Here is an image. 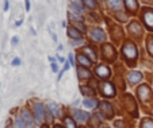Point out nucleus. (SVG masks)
<instances>
[{
	"instance_id": "obj_24",
	"label": "nucleus",
	"mask_w": 153,
	"mask_h": 128,
	"mask_svg": "<svg viewBox=\"0 0 153 128\" xmlns=\"http://www.w3.org/2000/svg\"><path fill=\"white\" fill-rule=\"evenodd\" d=\"M15 125H16V128H27L26 123L23 121V119L20 117V119H16V121H15Z\"/></svg>"
},
{
	"instance_id": "obj_3",
	"label": "nucleus",
	"mask_w": 153,
	"mask_h": 128,
	"mask_svg": "<svg viewBox=\"0 0 153 128\" xmlns=\"http://www.w3.org/2000/svg\"><path fill=\"white\" fill-rule=\"evenodd\" d=\"M138 96H140V99H141L142 101H146V100H149V97H150V89H149V86H148V85L140 86Z\"/></svg>"
},
{
	"instance_id": "obj_29",
	"label": "nucleus",
	"mask_w": 153,
	"mask_h": 128,
	"mask_svg": "<svg viewBox=\"0 0 153 128\" xmlns=\"http://www.w3.org/2000/svg\"><path fill=\"white\" fill-rule=\"evenodd\" d=\"M85 4H88L90 8H95V3H94L92 0H85Z\"/></svg>"
},
{
	"instance_id": "obj_32",
	"label": "nucleus",
	"mask_w": 153,
	"mask_h": 128,
	"mask_svg": "<svg viewBox=\"0 0 153 128\" xmlns=\"http://www.w3.org/2000/svg\"><path fill=\"white\" fill-rule=\"evenodd\" d=\"M12 45H18V38L16 37L12 38Z\"/></svg>"
},
{
	"instance_id": "obj_36",
	"label": "nucleus",
	"mask_w": 153,
	"mask_h": 128,
	"mask_svg": "<svg viewBox=\"0 0 153 128\" xmlns=\"http://www.w3.org/2000/svg\"><path fill=\"white\" fill-rule=\"evenodd\" d=\"M69 63H65V66H64V70H68V69H69Z\"/></svg>"
},
{
	"instance_id": "obj_25",
	"label": "nucleus",
	"mask_w": 153,
	"mask_h": 128,
	"mask_svg": "<svg viewBox=\"0 0 153 128\" xmlns=\"http://www.w3.org/2000/svg\"><path fill=\"white\" fill-rule=\"evenodd\" d=\"M130 30H131V31H134L133 34H136V35H138L140 32H141V30H140V26L137 24V23H134V24L130 26Z\"/></svg>"
},
{
	"instance_id": "obj_1",
	"label": "nucleus",
	"mask_w": 153,
	"mask_h": 128,
	"mask_svg": "<svg viewBox=\"0 0 153 128\" xmlns=\"http://www.w3.org/2000/svg\"><path fill=\"white\" fill-rule=\"evenodd\" d=\"M122 54L127 61H134L137 58V49L133 43H126L122 49Z\"/></svg>"
},
{
	"instance_id": "obj_28",
	"label": "nucleus",
	"mask_w": 153,
	"mask_h": 128,
	"mask_svg": "<svg viewBox=\"0 0 153 128\" xmlns=\"http://www.w3.org/2000/svg\"><path fill=\"white\" fill-rule=\"evenodd\" d=\"M81 92H83V93H84V94H90V96H91V94H92V93H94V92H92V90H91V89L85 88V86H81Z\"/></svg>"
},
{
	"instance_id": "obj_17",
	"label": "nucleus",
	"mask_w": 153,
	"mask_h": 128,
	"mask_svg": "<svg viewBox=\"0 0 153 128\" xmlns=\"http://www.w3.org/2000/svg\"><path fill=\"white\" fill-rule=\"evenodd\" d=\"M68 35H69L71 38H73V39H80V32H79L76 29H73V27H69V29H68Z\"/></svg>"
},
{
	"instance_id": "obj_9",
	"label": "nucleus",
	"mask_w": 153,
	"mask_h": 128,
	"mask_svg": "<svg viewBox=\"0 0 153 128\" xmlns=\"http://www.w3.org/2000/svg\"><path fill=\"white\" fill-rule=\"evenodd\" d=\"M34 112H35V116H37L38 120H42L43 116H45V108L41 102H37L34 105Z\"/></svg>"
},
{
	"instance_id": "obj_6",
	"label": "nucleus",
	"mask_w": 153,
	"mask_h": 128,
	"mask_svg": "<svg viewBox=\"0 0 153 128\" xmlns=\"http://www.w3.org/2000/svg\"><path fill=\"white\" fill-rule=\"evenodd\" d=\"M144 22H145L148 29L153 31V12L152 11L146 10V11L144 12Z\"/></svg>"
},
{
	"instance_id": "obj_4",
	"label": "nucleus",
	"mask_w": 153,
	"mask_h": 128,
	"mask_svg": "<svg viewBox=\"0 0 153 128\" xmlns=\"http://www.w3.org/2000/svg\"><path fill=\"white\" fill-rule=\"evenodd\" d=\"M100 111H102V113H103L106 117H113L114 116L113 107H111L108 102H102V104H100Z\"/></svg>"
},
{
	"instance_id": "obj_14",
	"label": "nucleus",
	"mask_w": 153,
	"mask_h": 128,
	"mask_svg": "<svg viewBox=\"0 0 153 128\" xmlns=\"http://www.w3.org/2000/svg\"><path fill=\"white\" fill-rule=\"evenodd\" d=\"M125 104H126V108L129 109V111H131L133 113H136V104H134L131 96H126V99H125Z\"/></svg>"
},
{
	"instance_id": "obj_13",
	"label": "nucleus",
	"mask_w": 153,
	"mask_h": 128,
	"mask_svg": "<svg viewBox=\"0 0 153 128\" xmlns=\"http://www.w3.org/2000/svg\"><path fill=\"white\" fill-rule=\"evenodd\" d=\"M71 8L75 12H77V14H81L83 12V3H81V0H71Z\"/></svg>"
},
{
	"instance_id": "obj_5",
	"label": "nucleus",
	"mask_w": 153,
	"mask_h": 128,
	"mask_svg": "<svg viewBox=\"0 0 153 128\" xmlns=\"http://www.w3.org/2000/svg\"><path fill=\"white\" fill-rule=\"evenodd\" d=\"M20 117H22L23 121L26 123L27 128H31L33 125H34V123H33V117H31V115L29 113L27 109H22V112H20Z\"/></svg>"
},
{
	"instance_id": "obj_8",
	"label": "nucleus",
	"mask_w": 153,
	"mask_h": 128,
	"mask_svg": "<svg viewBox=\"0 0 153 128\" xmlns=\"http://www.w3.org/2000/svg\"><path fill=\"white\" fill-rule=\"evenodd\" d=\"M91 38H92L94 40H96V42H102V40H104V38H106V34H104L100 29H95L91 32Z\"/></svg>"
},
{
	"instance_id": "obj_33",
	"label": "nucleus",
	"mask_w": 153,
	"mask_h": 128,
	"mask_svg": "<svg viewBox=\"0 0 153 128\" xmlns=\"http://www.w3.org/2000/svg\"><path fill=\"white\" fill-rule=\"evenodd\" d=\"M69 61H71V65H73V63H75V61H73V55H72V54H69Z\"/></svg>"
},
{
	"instance_id": "obj_27",
	"label": "nucleus",
	"mask_w": 153,
	"mask_h": 128,
	"mask_svg": "<svg viewBox=\"0 0 153 128\" xmlns=\"http://www.w3.org/2000/svg\"><path fill=\"white\" fill-rule=\"evenodd\" d=\"M148 51L153 55V38H150V39L148 40Z\"/></svg>"
},
{
	"instance_id": "obj_7",
	"label": "nucleus",
	"mask_w": 153,
	"mask_h": 128,
	"mask_svg": "<svg viewBox=\"0 0 153 128\" xmlns=\"http://www.w3.org/2000/svg\"><path fill=\"white\" fill-rule=\"evenodd\" d=\"M103 53H104V57H106L107 60L113 61L114 58H115V51H114L113 46H110V45H104L103 46Z\"/></svg>"
},
{
	"instance_id": "obj_26",
	"label": "nucleus",
	"mask_w": 153,
	"mask_h": 128,
	"mask_svg": "<svg viewBox=\"0 0 153 128\" xmlns=\"http://www.w3.org/2000/svg\"><path fill=\"white\" fill-rule=\"evenodd\" d=\"M85 53H87V54H88V55H90V57H91V61H95V60H96V55L94 54V51L91 50L90 47H87V49H85Z\"/></svg>"
},
{
	"instance_id": "obj_19",
	"label": "nucleus",
	"mask_w": 153,
	"mask_h": 128,
	"mask_svg": "<svg viewBox=\"0 0 153 128\" xmlns=\"http://www.w3.org/2000/svg\"><path fill=\"white\" fill-rule=\"evenodd\" d=\"M77 73H79V77H80V78H88V77L91 76L90 71L87 70V69H84V68H79Z\"/></svg>"
},
{
	"instance_id": "obj_30",
	"label": "nucleus",
	"mask_w": 153,
	"mask_h": 128,
	"mask_svg": "<svg viewBox=\"0 0 153 128\" xmlns=\"http://www.w3.org/2000/svg\"><path fill=\"white\" fill-rule=\"evenodd\" d=\"M19 63H20L19 58H15V60L12 61V65H14V66H18V65H19Z\"/></svg>"
},
{
	"instance_id": "obj_12",
	"label": "nucleus",
	"mask_w": 153,
	"mask_h": 128,
	"mask_svg": "<svg viewBox=\"0 0 153 128\" xmlns=\"http://www.w3.org/2000/svg\"><path fill=\"white\" fill-rule=\"evenodd\" d=\"M73 115H75L76 120H77V121H80V123L85 121V120L90 117L87 112H83V111H80V109H75V111H73Z\"/></svg>"
},
{
	"instance_id": "obj_18",
	"label": "nucleus",
	"mask_w": 153,
	"mask_h": 128,
	"mask_svg": "<svg viewBox=\"0 0 153 128\" xmlns=\"http://www.w3.org/2000/svg\"><path fill=\"white\" fill-rule=\"evenodd\" d=\"M125 1H126V7L130 11H136L138 8V4H137L136 0H125Z\"/></svg>"
},
{
	"instance_id": "obj_11",
	"label": "nucleus",
	"mask_w": 153,
	"mask_h": 128,
	"mask_svg": "<svg viewBox=\"0 0 153 128\" xmlns=\"http://www.w3.org/2000/svg\"><path fill=\"white\" fill-rule=\"evenodd\" d=\"M127 80H129L131 84H136V82H138V81L142 80V74L140 73V71H130L129 76H127Z\"/></svg>"
},
{
	"instance_id": "obj_35",
	"label": "nucleus",
	"mask_w": 153,
	"mask_h": 128,
	"mask_svg": "<svg viewBox=\"0 0 153 128\" xmlns=\"http://www.w3.org/2000/svg\"><path fill=\"white\" fill-rule=\"evenodd\" d=\"M8 10V1L6 0V3H4V11H7Z\"/></svg>"
},
{
	"instance_id": "obj_10",
	"label": "nucleus",
	"mask_w": 153,
	"mask_h": 128,
	"mask_svg": "<svg viewBox=\"0 0 153 128\" xmlns=\"http://www.w3.org/2000/svg\"><path fill=\"white\" fill-rule=\"evenodd\" d=\"M96 74H98L100 78H106V77L110 76V69L104 65H100L96 68Z\"/></svg>"
},
{
	"instance_id": "obj_20",
	"label": "nucleus",
	"mask_w": 153,
	"mask_h": 128,
	"mask_svg": "<svg viewBox=\"0 0 153 128\" xmlns=\"http://www.w3.org/2000/svg\"><path fill=\"white\" fill-rule=\"evenodd\" d=\"M77 60H79V62H80L81 65H84V66H90L91 65V60H88L87 57H84L83 54H79Z\"/></svg>"
},
{
	"instance_id": "obj_22",
	"label": "nucleus",
	"mask_w": 153,
	"mask_h": 128,
	"mask_svg": "<svg viewBox=\"0 0 153 128\" xmlns=\"http://www.w3.org/2000/svg\"><path fill=\"white\" fill-rule=\"evenodd\" d=\"M142 128H153V120L145 119L144 121H142Z\"/></svg>"
},
{
	"instance_id": "obj_21",
	"label": "nucleus",
	"mask_w": 153,
	"mask_h": 128,
	"mask_svg": "<svg viewBox=\"0 0 153 128\" xmlns=\"http://www.w3.org/2000/svg\"><path fill=\"white\" fill-rule=\"evenodd\" d=\"M64 123H65V127H67V128H76L75 121H73V120L71 119V117H65Z\"/></svg>"
},
{
	"instance_id": "obj_37",
	"label": "nucleus",
	"mask_w": 153,
	"mask_h": 128,
	"mask_svg": "<svg viewBox=\"0 0 153 128\" xmlns=\"http://www.w3.org/2000/svg\"><path fill=\"white\" fill-rule=\"evenodd\" d=\"M56 128H61V127H58V125H57V127H56Z\"/></svg>"
},
{
	"instance_id": "obj_23",
	"label": "nucleus",
	"mask_w": 153,
	"mask_h": 128,
	"mask_svg": "<svg viewBox=\"0 0 153 128\" xmlns=\"http://www.w3.org/2000/svg\"><path fill=\"white\" fill-rule=\"evenodd\" d=\"M49 109L50 112H52V115H54V116H57L58 115V108L56 104H53V102H49Z\"/></svg>"
},
{
	"instance_id": "obj_2",
	"label": "nucleus",
	"mask_w": 153,
	"mask_h": 128,
	"mask_svg": "<svg viewBox=\"0 0 153 128\" xmlns=\"http://www.w3.org/2000/svg\"><path fill=\"white\" fill-rule=\"evenodd\" d=\"M102 92H103V94L106 97L115 96V89H114V86L111 85V84H108V82H104L103 85H102Z\"/></svg>"
},
{
	"instance_id": "obj_16",
	"label": "nucleus",
	"mask_w": 153,
	"mask_h": 128,
	"mask_svg": "<svg viewBox=\"0 0 153 128\" xmlns=\"http://www.w3.org/2000/svg\"><path fill=\"white\" fill-rule=\"evenodd\" d=\"M108 7H111L113 10H121L122 7V0H107Z\"/></svg>"
},
{
	"instance_id": "obj_31",
	"label": "nucleus",
	"mask_w": 153,
	"mask_h": 128,
	"mask_svg": "<svg viewBox=\"0 0 153 128\" xmlns=\"http://www.w3.org/2000/svg\"><path fill=\"white\" fill-rule=\"evenodd\" d=\"M52 70L53 71H57L58 70V66L56 65V63H52Z\"/></svg>"
},
{
	"instance_id": "obj_15",
	"label": "nucleus",
	"mask_w": 153,
	"mask_h": 128,
	"mask_svg": "<svg viewBox=\"0 0 153 128\" xmlns=\"http://www.w3.org/2000/svg\"><path fill=\"white\" fill-rule=\"evenodd\" d=\"M83 105L85 107V108L88 109H94L96 105H98V102H96V100H92V99H85L83 101Z\"/></svg>"
},
{
	"instance_id": "obj_34",
	"label": "nucleus",
	"mask_w": 153,
	"mask_h": 128,
	"mask_svg": "<svg viewBox=\"0 0 153 128\" xmlns=\"http://www.w3.org/2000/svg\"><path fill=\"white\" fill-rule=\"evenodd\" d=\"M26 10L27 11L30 10V0H26Z\"/></svg>"
}]
</instances>
